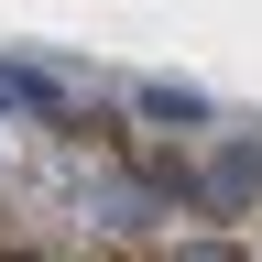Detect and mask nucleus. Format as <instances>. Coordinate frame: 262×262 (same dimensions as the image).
Listing matches in <instances>:
<instances>
[{
  "instance_id": "nucleus-4",
  "label": "nucleus",
  "mask_w": 262,
  "mask_h": 262,
  "mask_svg": "<svg viewBox=\"0 0 262 262\" xmlns=\"http://www.w3.org/2000/svg\"><path fill=\"white\" fill-rule=\"evenodd\" d=\"M164 262H251V251H229V241H175Z\"/></svg>"
},
{
  "instance_id": "nucleus-2",
  "label": "nucleus",
  "mask_w": 262,
  "mask_h": 262,
  "mask_svg": "<svg viewBox=\"0 0 262 262\" xmlns=\"http://www.w3.org/2000/svg\"><path fill=\"white\" fill-rule=\"evenodd\" d=\"M131 110H142V120H175V131H186V120H208L219 98H208V88H186V77H142V88H131Z\"/></svg>"
},
{
  "instance_id": "nucleus-3",
  "label": "nucleus",
  "mask_w": 262,
  "mask_h": 262,
  "mask_svg": "<svg viewBox=\"0 0 262 262\" xmlns=\"http://www.w3.org/2000/svg\"><path fill=\"white\" fill-rule=\"evenodd\" d=\"M0 110H33V120H66V88L44 66H0Z\"/></svg>"
},
{
  "instance_id": "nucleus-1",
  "label": "nucleus",
  "mask_w": 262,
  "mask_h": 262,
  "mask_svg": "<svg viewBox=\"0 0 262 262\" xmlns=\"http://www.w3.org/2000/svg\"><path fill=\"white\" fill-rule=\"evenodd\" d=\"M196 208H208V219L262 208V142H251V131H241V142H219V164L196 175Z\"/></svg>"
}]
</instances>
